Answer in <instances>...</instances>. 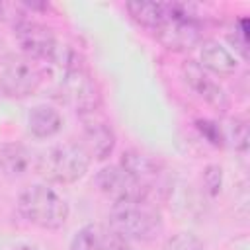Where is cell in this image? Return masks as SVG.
Listing matches in <instances>:
<instances>
[{
    "label": "cell",
    "mask_w": 250,
    "mask_h": 250,
    "mask_svg": "<svg viewBox=\"0 0 250 250\" xmlns=\"http://www.w3.org/2000/svg\"><path fill=\"white\" fill-rule=\"evenodd\" d=\"M18 211L27 223L47 230L61 229L70 213L68 203L45 184L25 188L18 197Z\"/></svg>",
    "instance_id": "obj_1"
},
{
    "label": "cell",
    "mask_w": 250,
    "mask_h": 250,
    "mask_svg": "<svg viewBox=\"0 0 250 250\" xmlns=\"http://www.w3.org/2000/svg\"><path fill=\"white\" fill-rule=\"evenodd\" d=\"M109 229L127 240H152L162 230V217L146 199L113 203L109 209Z\"/></svg>",
    "instance_id": "obj_2"
},
{
    "label": "cell",
    "mask_w": 250,
    "mask_h": 250,
    "mask_svg": "<svg viewBox=\"0 0 250 250\" xmlns=\"http://www.w3.org/2000/svg\"><path fill=\"white\" fill-rule=\"evenodd\" d=\"M88 150L78 143H62L47 148L37 156L35 170L47 182L55 184H72L78 182L90 166Z\"/></svg>",
    "instance_id": "obj_3"
},
{
    "label": "cell",
    "mask_w": 250,
    "mask_h": 250,
    "mask_svg": "<svg viewBox=\"0 0 250 250\" xmlns=\"http://www.w3.org/2000/svg\"><path fill=\"white\" fill-rule=\"evenodd\" d=\"M43 68L37 61L8 53L0 57V92L8 98H27L39 90Z\"/></svg>",
    "instance_id": "obj_4"
},
{
    "label": "cell",
    "mask_w": 250,
    "mask_h": 250,
    "mask_svg": "<svg viewBox=\"0 0 250 250\" xmlns=\"http://www.w3.org/2000/svg\"><path fill=\"white\" fill-rule=\"evenodd\" d=\"M168 18L154 29L156 39L170 51H189L201 39L199 23L188 4L166 2Z\"/></svg>",
    "instance_id": "obj_5"
},
{
    "label": "cell",
    "mask_w": 250,
    "mask_h": 250,
    "mask_svg": "<svg viewBox=\"0 0 250 250\" xmlns=\"http://www.w3.org/2000/svg\"><path fill=\"white\" fill-rule=\"evenodd\" d=\"M61 88L64 100L78 111L80 117L96 113L102 105L100 86L92 76V72L84 66V62H76L64 68Z\"/></svg>",
    "instance_id": "obj_6"
},
{
    "label": "cell",
    "mask_w": 250,
    "mask_h": 250,
    "mask_svg": "<svg viewBox=\"0 0 250 250\" xmlns=\"http://www.w3.org/2000/svg\"><path fill=\"white\" fill-rule=\"evenodd\" d=\"M14 33H16V41L21 47L23 55L33 61L51 62L59 51V41L53 29L39 21L20 18L14 25Z\"/></svg>",
    "instance_id": "obj_7"
},
{
    "label": "cell",
    "mask_w": 250,
    "mask_h": 250,
    "mask_svg": "<svg viewBox=\"0 0 250 250\" xmlns=\"http://www.w3.org/2000/svg\"><path fill=\"white\" fill-rule=\"evenodd\" d=\"M96 186L98 189L109 197L113 203L123 201H141L146 199L148 188L135 180L123 166H105L96 174Z\"/></svg>",
    "instance_id": "obj_8"
},
{
    "label": "cell",
    "mask_w": 250,
    "mask_h": 250,
    "mask_svg": "<svg viewBox=\"0 0 250 250\" xmlns=\"http://www.w3.org/2000/svg\"><path fill=\"white\" fill-rule=\"evenodd\" d=\"M182 72H184V80L188 82V86H189L205 104H209L213 109H217V111H221V113H225V111L229 109V105H230L229 96H227L225 90L205 72V68H203L199 62L188 61V62L184 64Z\"/></svg>",
    "instance_id": "obj_9"
},
{
    "label": "cell",
    "mask_w": 250,
    "mask_h": 250,
    "mask_svg": "<svg viewBox=\"0 0 250 250\" xmlns=\"http://www.w3.org/2000/svg\"><path fill=\"white\" fill-rule=\"evenodd\" d=\"M70 250H133L129 240L109 227L86 225L70 240Z\"/></svg>",
    "instance_id": "obj_10"
},
{
    "label": "cell",
    "mask_w": 250,
    "mask_h": 250,
    "mask_svg": "<svg viewBox=\"0 0 250 250\" xmlns=\"http://www.w3.org/2000/svg\"><path fill=\"white\" fill-rule=\"evenodd\" d=\"M82 121H84V145L82 146L96 160H105L115 148L113 129L104 119L96 117V113L84 115Z\"/></svg>",
    "instance_id": "obj_11"
},
{
    "label": "cell",
    "mask_w": 250,
    "mask_h": 250,
    "mask_svg": "<svg viewBox=\"0 0 250 250\" xmlns=\"http://www.w3.org/2000/svg\"><path fill=\"white\" fill-rule=\"evenodd\" d=\"M37 164L31 150L18 143H8L0 146V172L10 180H20L27 176Z\"/></svg>",
    "instance_id": "obj_12"
},
{
    "label": "cell",
    "mask_w": 250,
    "mask_h": 250,
    "mask_svg": "<svg viewBox=\"0 0 250 250\" xmlns=\"http://www.w3.org/2000/svg\"><path fill=\"white\" fill-rule=\"evenodd\" d=\"M199 64L219 76H230L236 72V59L215 39H207L199 49Z\"/></svg>",
    "instance_id": "obj_13"
},
{
    "label": "cell",
    "mask_w": 250,
    "mask_h": 250,
    "mask_svg": "<svg viewBox=\"0 0 250 250\" xmlns=\"http://www.w3.org/2000/svg\"><path fill=\"white\" fill-rule=\"evenodd\" d=\"M119 166H123L135 180H139L146 188L156 180V176L160 172L158 162L154 158H150L148 154L139 152V150H127V152H123Z\"/></svg>",
    "instance_id": "obj_14"
},
{
    "label": "cell",
    "mask_w": 250,
    "mask_h": 250,
    "mask_svg": "<svg viewBox=\"0 0 250 250\" xmlns=\"http://www.w3.org/2000/svg\"><path fill=\"white\" fill-rule=\"evenodd\" d=\"M27 125H29L31 135H35L37 139H47V137H53L61 131L62 117L51 105H35L29 111Z\"/></svg>",
    "instance_id": "obj_15"
},
{
    "label": "cell",
    "mask_w": 250,
    "mask_h": 250,
    "mask_svg": "<svg viewBox=\"0 0 250 250\" xmlns=\"http://www.w3.org/2000/svg\"><path fill=\"white\" fill-rule=\"evenodd\" d=\"M125 8L133 16L135 21H139L145 27H150L152 31L168 18V4L166 2H150V0H135L127 2Z\"/></svg>",
    "instance_id": "obj_16"
},
{
    "label": "cell",
    "mask_w": 250,
    "mask_h": 250,
    "mask_svg": "<svg viewBox=\"0 0 250 250\" xmlns=\"http://www.w3.org/2000/svg\"><path fill=\"white\" fill-rule=\"evenodd\" d=\"M221 131H223V141L225 145L234 146L236 150H246L248 146V127L242 119H229L225 123H221Z\"/></svg>",
    "instance_id": "obj_17"
},
{
    "label": "cell",
    "mask_w": 250,
    "mask_h": 250,
    "mask_svg": "<svg viewBox=\"0 0 250 250\" xmlns=\"http://www.w3.org/2000/svg\"><path fill=\"white\" fill-rule=\"evenodd\" d=\"M164 250H205L203 242L191 234V232H178V234H172L166 244H164Z\"/></svg>",
    "instance_id": "obj_18"
},
{
    "label": "cell",
    "mask_w": 250,
    "mask_h": 250,
    "mask_svg": "<svg viewBox=\"0 0 250 250\" xmlns=\"http://www.w3.org/2000/svg\"><path fill=\"white\" fill-rule=\"evenodd\" d=\"M229 41L246 61L248 59V18H240L236 21V27L232 29V33H229Z\"/></svg>",
    "instance_id": "obj_19"
},
{
    "label": "cell",
    "mask_w": 250,
    "mask_h": 250,
    "mask_svg": "<svg viewBox=\"0 0 250 250\" xmlns=\"http://www.w3.org/2000/svg\"><path fill=\"white\" fill-rule=\"evenodd\" d=\"M195 127H197V131H199L213 146H225L221 123L211 121V119H197V121H195Z\"/></svg>",
    "instance_id": "obj_20"
},
{
    "label": "cell",
    "mask_w": 250,
    "mask_h": 250,
    "mask_svg": "<svg viewBox=\"0 0 250 250\" xmlns=\"http://www.w3.org/2000/svg\"><path fill=\"white\" fill-rule=\"evenodd\" d=\"M203 186L209 195H217L223 186V168L219 164H209L203 170Z\"/></svg>",
    "instance_id": "obj_21"
},
{
    "label": "cell",
    "mask_w": 250,
    "mask_h": 250,
    "mask_svg": "<svg viewBox=\"0 0 250 250\" xmlns=\"http://www.w3.org/2000/svg\"><path fill=\"white\" fill-rule=\"evenodd\" d=\"M25 6L33 8V10H47L49 8V4H45V2H25Z\"/></svg>",
    "instance_id": "obj_22"
},
{
    "label": "cell",
    "mask_w": 250,
    "mask_h": 250,
    "mask_svg": "<svg viewBox=\"0 0 250 250\" xmlns=\"http://www.w3.org/2000/svg\"><path fill=\"white\" fill-rule=\"evenodd\" d=\"M14 250H39V248L33 246V244H20V246H16Z\"/></svg>",
    "instance_id": "obj_23"
},
{
    "label": "cell",
    "mask_w": 250,
    "mask_h": 250,
    "mask_svg": "<svg viewBox=\"0 0 250 250\" xmlns=\"http://www.w3.org/2000/svg\"><path fill=\"white\" fill-rule=\"evenodd\" d=\"M0 12H2V4H0Z\"/></svg>",
    "instance_id": "obj_24"
}]
</instances>
